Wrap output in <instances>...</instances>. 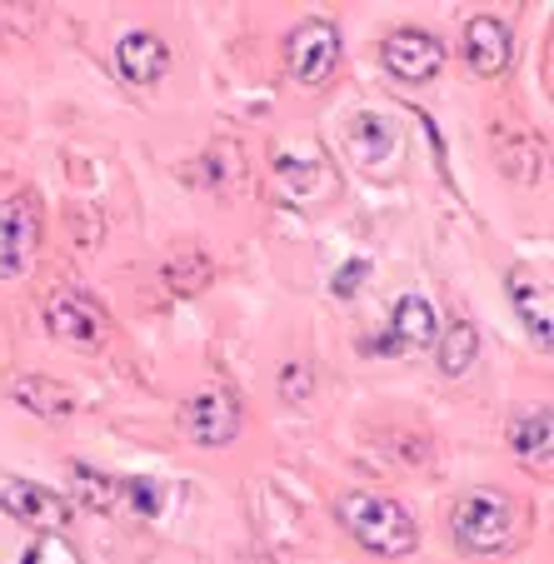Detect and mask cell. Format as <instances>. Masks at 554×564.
<instances>
[{
	"mask_svg": "<svg viewBox=\"0 0 554 564\" xmlns=\"http://www.w3.org/2000/svg\"><path fill=\"white\" fill-rule=\"evenodd\" d=\"M465 61L475 75H485V80H495V75L510 70L514 61V35L504 21H495V15H475V21L465 25Z\"/></svg>",
	"mask_w": 554,
	"mask_h": 564,
	"instance_id": "8",
	"label": "cell"
},
{
	"mask_svg": "<svg viewBox=\"0 0 554 564\" xmlns=\"http://www.w3.org/2000/svg\"><path fill=\"white\" fill-rule=\"evenodd\" d=\"M0 510L15 514L31 530H61V524H70V505L55 490H45V485H31V479H11L0 490Z\"/></svg>",
	"mask_w": 554,
	"mask_h": 564,
	"instance_id": "9",
	"label": "cell"
},
{
	"mask_svg": "<svg viewBox=\"0 0 554 564\" xmlns=\"http://www.w3.org/2000/svg\"><path fill=\"white\" fill-rule=\"evenodd\" d=\"M510 295L514 305H520V319L524 330L540 340V350H550V290H544V280H534V270H510Z\"/></svg>",
	"mask_w": 554,
	"mask_h": 564,
	"instance_id": "11",
	"label": "cell"
},
{
	"mask_svg": "<svg viewBox=\"0 0 554 564\" xmlns=\"http://www.w3.org/2000/svg\"><path fill=\"white\" fill-rule=\"evenodd\" d=\"M41 246V210L35 195H11L0 200V280H21Z\"/></svg>",
	"mask_w": 554,
	"mask_h": 564,
	"instance_id": "3",
	"label": "cell"
},
{
	"mask_svg": "<svg viewBox=\"0 0 554 564\" xmlns=\"http://www.w3.org/2000/svg\"><path fill=\"white\" fill-rule=\"evenodd\" d=\"M335 514H340V524L370 554H384V560H405V554L420 550L415 514H410L400 500H390V495L350 490V495H340V500H335Z\"/></svg>",
	"mask_w": 554,
	"mask_h": 564,
	"instance_id": "1",
	"label": "cell"
},
{
	"mask_svg": "<svg viewBox=\"0 0 554 564\" xmlns=\"http://www.w3.org/2000/svg\"><path fill=\"white\" fill-rule=\"evenodd\" d=\"M11 394L21 400L25 410H35L41 420L75 415V390H65V384H55V380H41V375H25V380H15Z\"/></svg>",
	"mask_w": 554,
	"mask_h": 564,
	"instance_id": "13",
	"label": "cell"
},
{
	"mask_svg": "<svg viewBox=\"0 0 554 564\" xmlns=\"http://www.w3.org/2000/svg\"><path fill=\"white\" fill-rule=\"evenodd\" d=\"M365 270H370L365 260H350V265H345L340 275H335V295H355V285L365 280Z\"/></svg>",
	"mask_w": 554,
	"mask_h": 564,
	"instance_id": "20",
	"label": "cell"
},
{
	"mask_svg": "<svg viewBox=\"0 0 554 564\" xmlns=\"http://www.w3.org/2000/svg\"><path fill=\"white\" fill-rule=\"evenodd\" d=\"M435 305L420 295H405L400 305H394V340L390 345H410V350H420V345H435Z\"/></svg>",
	"mask_w": 554,
	"mask_h": 564,
	"instance_id": "14",
	"label": "cell"
},
{
	"mask_svg": "<svg viewBox=\"0 0 554 564\" xmlns=\"http://www.w3.org/2000/svg\"><path fill=\"white\" fill-rule=\"evenodd\" d=\"M181 425H185V435H191L195 445L220 449V445H230V440L240 435V400H235L230 390H200V394L185 400Z\"/></svg>",
	"mask_w": 554,
	"mask_h": 564,
	"instance_id": "7",
	"label": "cell"
},
{
	"mask_svg": "<svg viewBox=\"0 0 554 564\" xmlns=\"http://www.w3.org/2000/svg\"><path fill=\"white\" fill-rule=\"evenodd\" d=\"M449 524H455V540L469 554H504L514 544V534H520V514H514L510 495L500 490L465 495L455 505V514H449Z\"/></svg>",
	"mask_w": 554,
	"mask_h": 564,
	"instance_id": "2",
	"label": "cell"
},
{
	"mask_svg": "<svg viewBox=\"0 0 554 564\" xmlns=\"http://www.w3.org/2000/svg\"><path fill=\"white\" fill-rule=\"evenodd\" d=\"M335 61H340V31H335L330 21H300L295 35H290V45H285L290 75H295L300 86L315 90L330 80Z\"/></svg>",
	"mask_w": 554,
	"mask_h": 564,
	"instance_id": "4",
	"label": "cell"
},
{
	"mask_svg": "<svg viewBox=\"0 0 554 564\" xmlns=\"http://www.w3.org/2000/svg\"><path fill=\"white\" fill-rule=\"evenodd\" d=\"M116 65L130 86H155V80L171 70V51H165L161 35L130 31V35H120V45H116Z\"/></svg>",
	"mask_w": 554,
	"mask_h": 564,
	"instance_id": "10",
	"label": "cell"
},
{
	"mask_svg": "<svg viewBox=\"0 0 554 564\" xmlns=\"http://www.w3.org/2000/svg\"><path fill=\"white\" fill-rule=\"evenodd\" d=\"M45 330L65 345H86L90 350V345H100L110 335V315L80 290H55L45 300Z\"/></svg>",
	"mask_w": 554,
	"mask_h": 564,
	"instance_id": "6",
	"label": "cell"
},
{
	"mask_svg": "<svg viewBox=\"0 0 554 564\" xmlns=\"http://www.w3.org/2000/svg\"><path fill=\"white\" fill-rule=\"evenodd\" d=\"M75 485H86V500H90V505H100V510H106V505L116 500L110 479H106V475H90L86 465H75Z\"/></svg>",
	"mask_w": 554,
	"mask_h": 564,
	"instance_id": "18",
	"label": "cell"
},
{
	"mask_svg": "<svg viewBox=\"0 0 554 564\" xmlns=\"http://www.w3.org/2000/svg\"><path fill=\"white\" fill-rule=\"evenodd\" d=\"M435 350H439V370L445 375H465L469 365H475V355H480V335H475V325L469 319H455L445 335H435Z\"/></svg>",
	"mask_w": 554,
	"mask_h": 564,
	"instance_id": "16",
	"label": "cell"
},
{
	"mask_svg": "<svg viewBox=\"0 0 554 564\" xmlns=\"http://www.w3.org/2000/svg\"><path fill=\"white\" fill-rule=\"evenodd\" d=\"M280 394H285V400H305L309 394V370L305 365H285V375H280Z\"/></svg>",
	"mask_w": 554,
	"mask_h": 564,
	"instance_id": "19",
	"label": "cell"
},
{
	"mask_svg": "<svg viewBox=\"0 0 554 564\" xmlns=\"http://www.w3.org/2000/svg\"><path fill=\"white\" fill-rule=\"evenodd\" d=\"M120 490H126V500L135 505L140 514H155V510H161V485H155V479H126Z\"/></svg>",
	"mask_w": 554,
	"mask_h": 564,
	"instance_id": "17",
	"label": "cell"
},
{
	"mask_svg": "<svg viewBox=\"0 0 554 564\" xmlns=\"http://www.w3.org/2000/svg\"><path fill=\"white\" fill-rule=\"evenodd\" d=\"M380 61H384V70H390L394 80H405V86H425V80H435V75L445 70V45H439L430 31L405 25V31L384 35Z\"/></svg>",
	"mask_w": 554,
	"mask_h": 564,
	"instance_id": "5",
	"label": "cell"
},
{
	"mask_svg": "<svg viewBox=\"0 0 554 564\" xmlns=\"http://www.w3.org/2000/svg\"><path fill=\"white\" fill-rule=\"evenodd\" d=\"M210 275H215V265L205 250H181V256L165 260V270H161L171 295H200V290L210 285Z\"/></svg>",
	"mask_w": 554,
	"mask_h": 564,
	"instance_id": "15",
	"label": "cell"
},
{
	"mask_svg": "<svg viewBox=\"0 0 554 564\" xmlns=\"http://www.w3.org/2000/svg\"><path fill=\"white\" fill-rule=\"evenodd\" d=\"M510 445H514V455H520L524 465H540V469H550V449H554V425H550V410H544V405H534L530 415H520V420H514V430H510Z\"/></svg>",
	"mask_w": 554,
	"mask_h": 564,
	"instance_id": "12",
	"label": "cell"
}]
</instances>
